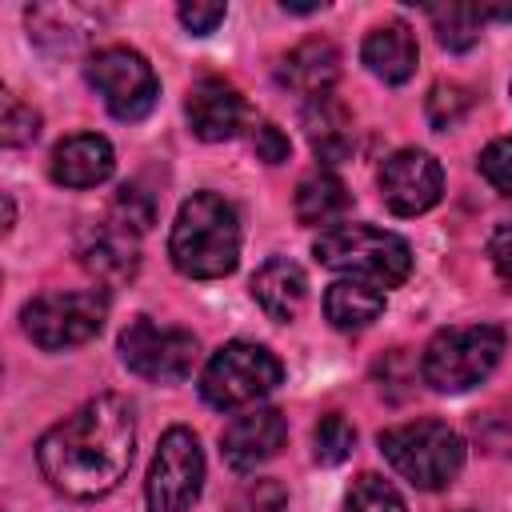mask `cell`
Here are the masks:
<instances>
[{
	"label": "cell",
	"instance_id": "6da1fadb",
	"mask_svg": "<svg viewBox=\"0 0 512 512\" xmlns=\"http://www.w3.org/2000/svg\"><path fill=\"white\" fill-rule=\"evenodd\" d=\"M132 448H136L132 408L124 396L104 392L40 436L36 464L56 492L72 500H96L124 480L132 464Z\"/></svg>",
	"mask_w": 512,
	"mask_h": 512
},
{
	"label": "cell",
	"instance_id": "7a4b0ae2",
	"mask_svg": "<svg viewBox=\"0 0 512 512\" xmlns=\"http://www.w3.org/2000/svg\"><path fill=\"white\" fill-rule=\"evenodd\" d=\"M172 264L192 280H220L240 260V216L216 192H192L168 236Z\"/></svg>",
	"mask_w": 512,
	"mask_h": 512
},
{
	"label": "cell",
	"instance_id": "3957f363",
	"mask_svg": "<svg viewBox=\"0 0 512 512\" xmlns=\"http://www.w3.org/2000/svg\"><path fill=\"white\" fill-rule=\"evenodd\" d=\"M312 256L340 272L344 280H364L376 288H396L412 276V248L404 236L372 224H332L316 236Z\"/></svg>",
	"mask_w": 512,
	"mask_h": 512
},
{
	"label": "cell",
	"instance_id": "277c9868",
	"mask_svg": "<svg viewBox=\"0 0 512 512\" xmlns=\"http://www.w3.org/2000/svg\"><path fill=\"white\" fill-rule=\"evenodd\" d=\"M384 460L424 492L448 488L464 468V440L444 420H412L380 432Z\"/></svg>",
	"mask_w": 512,
	"mask_h": 512
},
{
	"label": "cell",
	"instance_id": "5b68a950",
	"mask_svg": "<svg viewBox=\"0 0 512 512\" xmlns=\"http://www.w3.org/2000/svg\"><path fill=\"white\" fill-rule=\"evenodd\" d=\"M504 352V328L496 324H456V328H440L424 356H420V372L424 384L436 392H468L480 380H488V372L500 364Z\"/></svg>",
	"mask_w": 512,
	"mask_h": 512
},
{
	"label": "cell",
	"instance_id": "8992f818",
	"mask_svg": "<svg viewBox=\"0 0 512 512\" xmlns=\"http://www.w3.org/2000/svg\"><path fill=\"white\" fill-rule=\"evenodd\" d=\"M284 380V364L252 340H232L220 352H212V360L200 372V396L204 404L232 412L244 404H256L260 396H268L276 384Z\"/></svg>",
	"mask_w": 512,
	"mask_h": 512
},
{
	"label": "cell",
	"instance_id": "52a82bcc",
	"mask_svg": "<svg viewBox=\"0 0 512 512\" xmlns=\"http://www.w3.org/2000/svg\"><path fill=\"white\" fill-rule=\"evenodd\" d=\"M24 332L44 352H64L88 344L108 320V296L100 288L76 292H40L24 304Z\"/></svg>",
	"mask_w": 512,
	"mask_h": 512
},
{
	"label": "cell",
	"instance_id": "ba28073f",
	"mask_svg": "<svg viewBox=\"0 0 512 512\" xmlns=\"http://www.w3.org/2000/svg\"><path fill=\"white\" fill-rule=\"evenodd\" d=\"M204 488V448L192 428H168L152 452L144 500L148 512H188Z\"/></svg>",
	"mask_w": 512,
	"mask_h": 512
},
{
	"label": "cell",
	"instance_id": "9c48e42d",
	"mask_svg": "<svg viewBox=\"0 0 512 512\" xmlns=\"http://www.w3.org/2000/svg\"><path fill=\"white\" fill-rule=\"evenodd\" d=\"M88 84L100 92L104 108L116 116V120H144L152 108H156V96H160V80L152 72V64L136 52V48H124V44H112V48H100L88 68H84Z\"/></svg>",
	"mask_w": 512,
	"mask_h": 512
},
{
	"label": "cell",
	"instance_id": "30bf717a",
	"mask_svg": "<svg viewBox=\"0 0 512 512\" xmlns=\"http://www.w3.org/2000/svg\"><path fill=\"white\" fill-rule=\"evenodd\" d=\"M196 352H200V344L192 332L156 324L148 316H136L120 332V360L128 364V372H136L140 380H152V384L188 380L196 368Z\"/></svg>",
	"mask_w": 512,
	"mask_h": 512
},
{
	"label": "cell",
	"instance_id": "8fae6325",
	"mask_svg": "<svg viewBox=\"0 0 512 512\" xmlns=\"http://www.w3.org/2000/svg\"><path fill=\"white\" fill-rule=\"evenodd\" d=\"M444 172L440 160L424 148H400L380 168V196L396 216H420L440 204Z\"/></svg>",
	"mask_w": 512,
	"mask_h": 512
},
{
	"label": "cell",
	"instance_id": "7c38bea8",
	"mask_svg": "<svg viewBox=\"0 0 512 512\" xmlns=\"http://www.w3.org/2000/svg\"><path fill=\"white\" fill-rule=\"evenodd\" d=\"M288 440V420L280 408H252L244 416H232V424L220 432V452L228 468L252 472L264 460H272Z\"/></svg>",
	"mask_w": 512,
	"mask_h": 512
},
{
	"label": "cell",
	"instance_id": "4fadbf2b",
	"mask_svg": "<svg viewBox=\"0 0 512 512\" xmlns=\"http://www.w3.org/2000/svg\"><path fill=\"white\" fill-rule=\"evenodd\" d=\"M184 116H188L192 136H200L208 144H220V140H232L244 128V100L228 80L204 76L188 88Z\"/></svg>",
	"mask_w": 512,
	"mask_h": 512
},
{
	"label": "cell",
	"instance_id": "5bb4252c",
	"mask_svg": "<svg viewBox=\"0 0 512 512\" xmlns=\"http://www.w3.org/2000/svg\"><path fill=\"white\" fill-rule=\"evenodd\" d=\"M112 168H116V152L96 132L64 136L52 148V160H48L52 180L64 184V188H96V184H104L112 176Z\"/></svg>",
	"mask_w": 512,
	"mask_h": 512
},
{
	"label": "cell",
	"instance_id": "9a60e30c",
	"mask_svg": "<svg viewBox=\"0 0 512 512\" xmlns=\"http://www.w3.org/2000/svg\"><path fill=\"white\" fill-rule=\"evenodd\" d=\"M276 76H280L284 88H292V92L304 96V100L328 96L332 84H336V76H340V52H336L332 40L312 36V40L296 44L288 56H280Z\"/></svg>",
	"mask_w": 512,
	"mask_h": 512
},
{
	"label": "cell",
	"instance_id": "2e32d148",
	"mask_svg": "<svg viewBox=\"0 0 512 512\" xmlns=\"http://www.w3.org/2000/svg\"><path fill=\"white\" fill-rule=\"evenodd\" d=\"M76 256H80V264H84L100 284H120V280H128V276L136 272V264H140L132 232L120 228L116 220L84 228V236H80V244H76Z\"/></svg>",
	"mask_w": 512,
	"mask_h": 512
},
{
	"label": "cell",
	"instance_id": "e0dca14e",
	"mask_svg": "<svg viewBox=\"0 0 512 512\" xmlns=\"http://www.w3.org/2000/svg\"><path fill=\"white\" fill-rule=\"evenodd\" d=\"M252 300H256V304L264 308V316L276 320V324L296 320V312H300L304 300H308V276H304V268H300L296 260H288V256L264 260V264L256 268V276H252Z\"/></svg>",
	"mask_w": 512,
	"mask_h": 512
},
{
	"label": "cell",
	"instance_id": "ac0fdd59",
	"mask_svg": "<svg viewBox=\"0 0 512 512\" xmlns=\"http://www.w3.org/2000/svg\"><path fill=\"white\" fill-rule=\"evenodd\" d=\"M368 72L384 84H404L412 72H416V36L408 24L400 20H388V24H376L368 36H364V48H360Z\"/></svg>",
	"mask_w": 512,
	"mask_h": 512
},
{
	"label": "cell",
	"instance_id": "d6986e66",
	"mask_svg": "<svg viewBox=\"0 0 512 512\" xmlns=\"http://www.w3.org/2000/svg\"><path fill=\"white\" fill-rule=\"evenodd\" d=\"M304 132H308L312 152L324 164H340L352 152V116H348V108L332 92L308 100V108H304Z\"/></svg>",
	"mask_w": 512,
	"mask_h": 512
},
{
	"label": "cell",
	"instance_id": "ffe728a7",
	"mask_svg": "<svg viewBox=\"0 0 512 512\" xmlns=\"http://www.w3.org/2000/svg\"><path fill=\"white\" fill-rule=\"evenodd\" d=\"M388 296L384 288L376 284H364V280H336L328 292H324V316L332 328L340 332H360L368 328L380 312H384Z\"/></svg>",
	"mask_w": 512,
	"mask_h": 512
},
{
	"label": "cell",
	"instance_id": "44dd1931",
	"mask_svg": "<svg viewBox=\"0 0 512 512\" xmlns=\"http://www.w3.org/2000/svg\"><path fill=\"white\" fill-rule=\"evenodd\" d=\"M352 208V192L344 188L340 176L332 172H312L296 184V220L312 224V228H332L344 220V212Z\"/></svg>",
	"mask_w": 512,
	"mask_h": 512
},
{
	"label": "cell",
	"instance_id": "7402d4cb",
	"mask_svg": "<svg viewBox=\"0 0 512 512\" xmlns=\"http://www.w3.org/2000/svg\"><path fill=\"white\" fill-rule=\"evenodd\" d=\"M428 20L436 28V40L452 52H468L480 40V24H484V8L476 4H432Z\"/></svg>",
	"mask_w": 512,
	"mask_h": 512
},
{
	"label": "cell",
	"instance_id": "603a6c76",
	"mask_svg": "<svg viewBox=\"0 0 512 512\" xmlns=\"http://www.w3.org/2000/svg\"><path fill=\"white\" fill-rule=\"evenodd\" d=\"M344 512H408V504L396 492V484H388L376 472H364L352 480V488L344 496Z\"/></svg>",
	"mask_w": 512,
	"mask_h": 512
},
{
	"label": "cell",
	"instance_id": "cb8c5ba5",
	"mask_svg": "<svg viewBox=\"0 0 512 512\" xmlns=\"http://www.w3.org/2000/svg\"><path fill=\"white\" fill-rule=\"evenodd\" d=\"M352 448H356V428L340 412L320 416V424L312 428V456H316V464H328V468L344 464L352 456Z\"/></svg>",
	"mask_w": 512,
	"mask_h": 512
},
{
	"label": "cell",
	"instance_id": "d4e9b609",
	"mask_svg": "<svg viewBox=\"0 0 512 512\" xmlns=\"http://www.w3.org/2000/svg\"><path fill=\"white\" fill-rule=\"evenodd\" d=\"M424 108H428L432 128H456L472 108V92L464 84H456V80H440V84H432Z\"/></svg>",
	"mask_w": 512,
	"mask_h": 512
},
{
	"label": "cell",
	"instance_id": "484cf974",
	"mask_svg": "<svg viewBox=\"0 0 512 512\" xmlns=\"http://www.w3.org/2000/svg\"><path fill=\"white\" fill-rule=\"evenodd\" d=\"M112 216H116L120 228H128V232L136 236V232H144V228L156 220V200H152L140 184H124V188L116 192V200H112Z\"/></svg>",
	"mask_w": 512,
	"mask_h": 512
},
{
	"label": "cell",
	"instance_id": "4316f807",
	"mask_svg": "<svg viewBox=\"0 0 512 512\" xmlns=\"http://www.w3.org/2000/svg\"><path fill=\"white\" fill-rule=\"evenodd\" d=\"M40 136V112L16 96H4V120H0V140L8 148H24Z\"/></svg>",
	"mask_w": 512,
	"mask_h": 512
},
{
	"label": "cell",
	"instance_id": "83f0119b",
	"mask_svg": "<svg viewBox=\"0 0 512 512\" xmlns=\"http://www.w3.org/2000/svg\"><path fill=\"white\" fill-rule=\"evenodd\" d=\"M476 168H480V176H484V180H488L496 192L512 196V136L492 140V144L480 152Z\"/></svg>",
	"mask_w": 512,
	"mask_h": 512
},
{
	"label": "cell",
	"instance_id": "f1b7e54d",
	"mask_svg": "<svg viewBox=\"0 0 512 512\" xmlns=\"http://www.w3.org/2000/svg\"><path fill=\"white\" fill-rule=\"evenodd\" d=\"M180 24L192 32V36H208V32H216V24H224V16H228V8L224 4H180Z\"/></svg>",
	"mask_w": 512,
	"mask_h": 512
},
{
	"label": "cell",
	"instance_id": "f546056e",
	"mask_svg": "<svg viewBox=\"0 0 512 512\" xmlns=\"http://www.w3.org/2000/svg\"><path fill=\"white\" fill-rule=\"evenodd\" d=\"M252 148H256V156H260L264 164H280V160H288V152H292L288 136H284L272 120L256 124V132H252Z\"/></svg>",
	"mask_w": 512,
	"mask_h": 512
},
{
	"label": "cell",
	"instance_id": "4dcf8cb0",
	"mask_svg": "<svg viewBox=\"0 0 512 512\" xmlns=\"http://www.w3.org/2000/svg\"><path fill=\"white\" fill-rule=\"evenodd\" d=\"M488 260H492L496 276L512 288V224H504V228L492 232V240H488Z\"/></svg>",
	"mask_w": 512,
	"mask_h": 512
}]
</instances>
